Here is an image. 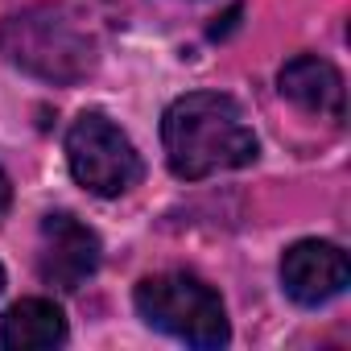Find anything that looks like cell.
Masks as SVG:
<instances>
[{"mask_svg":"<svg viewBox=\"0 0 351 351\" xmlns=\"http://www.w3.org/2000/svg\"><path fill=\"white\" fill-rule=\"evenodd\" d=\"M161 145L173 178L203 182L223 169L256 161L261 141L244 120V108L223 91H186L161 116Z\"/></svg>","mask_w":351,"mask_h":351,"instance_id":"cell-1","label":"cell"},{"mask_svg":"<svg viewBox=\"0 0 351 351\" xmlns=\"http://www.w3.org/2000/svg\"><path fill=\"white\" fill-rule=\"evenodd\" d=\"M0 50L25 75L58 83V87L83 83L99 62L95 34L66 5H34L9 17L5 29H0Z\"/></svg>","mask_w":351,"mask_h":351,"instance_id":"cell-2","label":"cell"},{"mask_svg":"<svg viewBox=\"0 0 351 351\" xmlns=\"http://www.w3.org/2000/svg\"><path fill=\"white\" fill-rule=\"evenodd\" d=\"M132 306L153 330L178 339L186 347H199V351L228 347V339H232L223 298L195 273L173 269V273L145 277L132 293Z\"/></svg>","mask_w":351,"mask_h":351,"instance_id":"cell-3","label":"cell"},{"mask_svg":"<svg viewBox=\"0 0 351 351\" xmlns=\"http://www.w3.org/2000/svg\"><path fill=\"white\" fill-rule=\"evenodd\" d=\"M66 165L71 178L99 199H116L145 178V161L136 145L104 112H83L66 128Z\"/></svg>","mask_w":351,"mask_h":351,"instance_id":"cell-4","label":"cell"},{"mask_svg":"<svg viewBox=\"0 0 351 351\" xmlns=\"http://www.w3.org/2000/svg\"><path fill=\"white\" fill-rule=\"evenodd\" d=\"M104 261L99 236L71 211H50L38 236V277L54 289H79Z\"/></svg>","mask_w":351,"mask_h":351,"instance_id":"cell-5","label":"cell"},{"mask_svg":"<svg viewBox=\"0 0 351 351\" xmlns=\"http://www.w3.org/2000/svg\"><path fill=\"white\" fill-rule=\"evenodd\" d=\"M351 285V265L347 252L330 240H298L285 248L281 256V289L306 306L318 310L326 302H335L343 289Z\"/></svg>","mask_w":351,"mask_h":351,"instance_id":"cell-6","label":"cell"},{"mask_svg":"<svg viewBox=\"0 0 351 351\" xmlns=\"http://www.w3.org/2000/svg\"><path fill=\"white\" fill-rule=\"evenodd\" d=\"M277 91L310 112V116H326V120H343L347 112V87H343V75L335 62L318 58V54H298L289 58L281 71H277Z\"/></svg>","mask_w":351,"mask_h":351,"instance_id":"cell-7","label":"cell"},{"mask_svg":"<svg viewBox=\"0 0 351 351\" xmlns=\"http://www.w3.org/2000/svg\"><path fill=\"white\" fill-rule=\"evenodd\" d=\"M71 339L66 314L50 298H21L0 318V347L9 351H50Z\"/></svg>","mask_w":351,"mask_h":351,"instance_id":"cell-8","label":"cell"},{"mask_svg":"<svg viewBox=\"0 0 351 351\" xmlns=\"http://www.w3.org/2000/svg\"><path fill=\"white\" fill-rule=\"evenodd\" d=\"M9 207H13V182H9V173L0 169V223H5Z\"/></svg>","mask_w":351,"mask_h":351,"instance_id":"cell-9","label":"cell"},{"mask_svg":"<svg viewBox=\"0 0 351 351\" xmlns=\"http://www.w3.org/2000/svg\"><path fill=\"white\" fill-rule=\"evenodd\" d=\"M0 293H5V269H0Z\"/></svg>","mask_w":351,"mask_h":351,"instance_id":"cell-10","label":"cell"}]
</instances>
